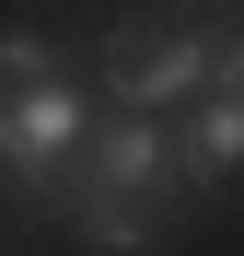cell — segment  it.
<instances>
[{
	"label": "cell",
	"mask_w": 244,
	"mask_h": 256,
	"mask_svg": "<svg viewBox=\"0 0 244 256\" xmlns=\"http://www.w3.org/2000/svg\"><path fill=\"white\" fill-rule=\"evenodd\" d=\"M210 47L221 35H198V24H116L105 35V105H151V116H175L210 94Z\"/></svg>",
	"instance_id": "cell-2"
},
{
	"label": "cell",
	"mask_w": 244,
	"mask_h": 256,
	"mask_svg": "<svg viewBox=\"0 0 244 256\" xmlns=\"http://www.w3.org/2000/svg\"><path fill=\"white\" fill-rule=\"evenodd\" d=\"M186 12H221V0H186Z\"/></svg>",
	"instance_id": "cell-5"
},
{
	"label": "cell",
	"mask_w": 244,
	"mask_h": 256,
	"mask_svg": "<svg viewBox=\"0 0 244 256\" xmlns=\"http://www.w3.org/2000/svg\"><path fill=\"white\" fill-rule=\"evenodd\" d=\"M210 94H244V35H221V47H210Z\"/></svg>",
	"instance_id": "cell-4"
},
{
	"label": "cell",
	"mask_w": 244,
	"mask_h": 256,
	"mask_svg": "<svg viewBox=\"0 0 244 256\" xmlns=\"http://www.w3.org/2000/svg\"><path fill=\"white\" fill-rule=\"evenodd\" d=\"M81 128H93V94H81L70 70L23 82V94L0 105V186H12L23 210H58L70 163H81Z\"/></svg>",
	"instance_id": "cell-1"
},
{
	"label": "cell",
	"mask_w": 244,
	"mask_h": 256,
	"mask_svg": "<svg viewBox=\"0 0 244 256\" xmlns=\"http://www.w3.org/2000/svg\"><path fill=\"white\" fill-rule=\"evenodd\" d=\"M58 58H47V35H0V105L23 94V82H47Z\"/></svg>",
	"instance_id": "cell-3"
}]
</instances>
